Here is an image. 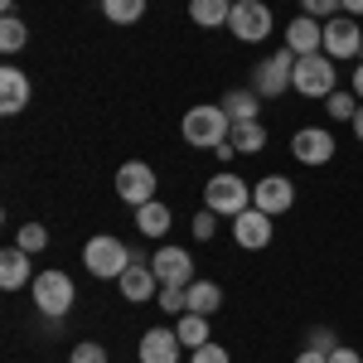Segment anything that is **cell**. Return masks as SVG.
Instances as JSON below:
<instances>
[{
    "instance_id": "cell-1",
    "label": "cell",
    "mask_w": 363,
    "mask_h": 363,
    "mask_svg": "<svg viewBox=\"0 0 363 363\" xmlns=\"http://www.w3.org/2000/svg\"><path fill=\"white\" fill-rule=\"evenodd\" d=\"M179 131H184V145L218 150V145H228V136H233V116L223 112V102H199V107L184 112Z\"/></svg>"
},
{
    "instance_id": "cell-2",
    "label": "cell",
    "mask_w": 363,
    "mask_h": 363,
    "mask_svg": "<svg viewBox=\"0 0 363 363\" xmlns=\"http://www.w3.org/2000/svg\"><path fill=\"white\" fill-rule=\"evenodd\" d=\"M29 301H34V310L44 315V320H63L68 310H73V301H78V286H73V277L68 272H39V277L29 281Z\"/></svg>"
},
{
    "instance_id": "cell-3",
    "label": "cell",
    "mask_w": 363,
    "mask_h": 363,
    "mask_svg": "<svg viewBox=\"0 0 363 363\" xmlns=\"http://www.w3.org/2000/svg\"><path fill=\"white\" fill-rule=\"evenodd\" d=\"M83 267H87V277H97V281H121V272L131 267V247L121 238H112V233H97L83 247Z\"/></svg>"
},
{
    "instance_id": "cell-4",
    "label": "cell",
    "mask_w": 363,
    "mask_h": 363,
    "mask_svg": "<svg viewBox=\"0 0 363 363\" xmlns=\"http://www.w3.org/2000/svg\"><path fill=\"white\" fill-rule=\"evenodd\" d=\"M203 208H213L218 218H238L242 208H252V184L238 179L233 169H218V174L203 184Z\"/></svg>"
},
{
    "instance_id": "cell-5",
    "label": "cell",
    "mask_w": 363,
    "mask_h": 363,
    "mask_svg": "<svg viewBox=\"0 0 363 363\" xmlns=\"http://www.w3.org/2000/svg\"><path fill=\"white\" fill-rule=\"evenodd\" d=\"M291 87L301 92V97H330L339 87V63L330 54H306V58H296V78H291Z\"/></svg>"
},
{
    "instance_id": "cell-6",
    "label": "cell",
    "mask_w": 363,
    "mask_h": 363,
    "mask_svg": "<svg viewBox=\"0 0 363 363\" xmlns=\"http://www.w3.org/2000/svg\"><path fill=\"white\" fill-rule=\"evenodd\" d=\"M291 78H296V54L291 49H277V54H267L252 68V92H262L272 102L281 92H291Z\"/></svg>"
},
{
    "instance_id": "cell-7",
    "label": "cell",
    "mask_w": 363,
    "mask_h": 363,
    "mask_svg": "<svg viewBox=\"0 0 363 363\" xmlns=\"http://www.w3.org/2000/svg\"><path fill=\"white\" fill-rule=\"evenodd\" d=\"M228 29H233V39H242V44H262V39L277 29V20H272V5H262V0H233Z\"/></svg>"
},
{
    "instance_id": "cell-8",
    "label": "cell",
    "mask_w": 363,
    "mask_h": 363,
    "mask_svg": "<svg viewBox=\"0 0 363 363\" xmlns=\"http://www.w3.org/2000/svg\"><path fill=\"white\" fill-rule=\"evenodd\" d=\"M325 54L335 63H349V58H363V25L354 15H335L325 20Z\"/></svg>"
},
{
    "instance_id": "cell-9",
    "label": "cell",
    "mask_w": 363,
    "mask_h": 363,
    "mask_svg": "<svg viewBox=\"0 0 363 363\" xmlns=\"http://www.w3.org/2000/svg\"><path fill=\"white\" fill-rule=\"evenodd\" d=\"M116 199L131 203V208L150 203L155 199V169L145 165V160H126V165L116 169Z\"/></svg>"
},
{
    "instance_id": "cell-10",
    "label": "cell",
    "mask_w": 363,
    "mask_h": 363,
    "mask_svg": "<svg viewBox=\"0 0 363 363\" xmlns=\"http://www.w3.org/2000/svg\"><path fill=\"white\" fill-rule=\"evenodd\" d=\"M121 301H131V306H145V301H155L160 296V277H155V267L140 257V252H131V267L121 272Z\"/></svg>"
},
{
    "instance_id": "cell-11",
    "label": "cell",
    "mask_w": 363,
    "mask_h": 363,
    "mask_svg": "<svg viewBox=\"0 0 363 363\" xmlns=\"http://www.w3.org/2000/svg\"><path fill=\"white\" fill-rule=\"evenodd\" d=\"M291 155H296L301 165H330V160H335V131H325V126H301V131L291 136Z\"/></svg>"
},
{
    "instance_id": "cell-12",
    "label": "cell",
    "mask_w": 363,
    "mask_h": 363,
    "mask_svg": "<svg viewBox=\"0 0 363 363\" xmlns=\"http://www.w3.org/2000/svg\"><path fill=\"white\" fill-rule=\"evenodd\" d=\"M150 267H155V277H160V286H194V257L184 247H174V242H165V247L150 257Z\"/></svg>"
},
{
    "instance_id": "cell-13",
    "label": "cell",
    "mask_w": 363,
    "mask_h": 363,
    "mask_svg": "<svg viewBox=\"0 0 363 363\" xmlns=\"http://www.w3.org/2000/svg\"><path fill=\"white\" fill-rule=\"evenodd\" d=\"M291 203H296V184L286 179V174H267V179H257L252 184V208H262V213H291Z\"/></svg>"
},
{
    "instance_id": "cell-14",
    "label": "cell",
    "mask_w": 363,
    "mask_h": 363,
    "mask_svg": "<svg viewBox=\"0 0 363 363\" xmlns=\"http://www.w3.org/2000/svg\"><path fill=\"white\" fill-rule=\"evenodd\" d=\"M233 223V242L238 247H247V252H262L267 242H272V213H262V208H242L238 218H228Z\"/></svg>"
},
{
    "instance_id": "cell-15",
    "label": "cell",
    "mask_w": 363,
    "mask_h": 363,
    "mask_svg": "<svg viewBox=\"0 0 363 363\" xmlns=\"http://www.w3.org/2000/svg\"><path fill=\"white\" fill-rule=\"evenodd\" d=\"M286 49H291L296 58L325 54V20H315V15H296V20L286 25Z\"/></svg>"
},
{
    "instance_id": "cell-16",
    "label": "cell",
    "mask_w": 363,
    "mask_h": 363,
    "mask_svg": "<svg viewBox=\"0 0 363 363\" xmlns=\"http://www.w3.org/2000/svg\"><path fill=\"white\" fill-rule=\"evenodd\" d=\"M29 107V73L25 68H15V63H5L0 68V112L15 116Z\"/></svg>"
},
{
    "instance_id": "cell-17",
    "label": "cell",
    "mask_w": 363,
    "mask_h": 363,
    "mask_svg": "<svg viewBox=\"0 0 363 363\" xmlns=\"http://www.w3.org/2000/svg\"><path fill=\"white\" fill-rule=\"evenodd\" d=\"M179 335L165 330V325H155V330H145L140 335V363H179Z\"/></svg>"
},
{
    "instance_id": "cell-18",
    "label": "cell",
    "mask_w": 363,
    "mask_h": 363,
    "mask_svg": "<svg viewBox=\"0 0 363 363\" xmlns=\"http://www.w3.org/2000/svg\"><path fill=\"white\" fill-rule=\"evenodd\" d=\"M184 310H194V315H218V310H223V286H218V281H194V286H184Z\"/></svg>"
},
{
    "instance_id": "cell-19",
    "label": "cell",
    "mask_w": 363,
    "mask_h": 363,
    "mask_svg": "<svg viewBox=\"0 0 363 363\" xmlns=\"http://www.w3.org/2000/svg\"><path fill=\"white\" fill-rule=\"evenodd\" d=\"M29 281V252L25 247H5L0 252V286L5 291H20Z\"/></svg>"
},
{
    "instance_id": "cell-20",
    "label": "cell",
    "mask_w": 363,
    "mask_h": 363,
    "mask_svg": "<svg viewBox=\"0 0 363 363\" xmlns=\"http://www.w3.org/2000/svg\"><path fill=\"white\" fill-rule=\"evenodd\" d=\"M233 15V0H189V20L199 29H223Z\"/></svg>"
},
{
    "instance_id": "cell-21",
    "label": "cell",
    "mask_w": 363,
    "mask_h": 363,
    "mask_svg": "<svg viewBox=\"0 0 363 363\" xmlns=\"http://www.w3.org/2000/svg\"><path fill=\"white\" fill-rule=\"evenodd\" d=\"M169 223H174V213H169L160 199H150V203H140V208H136V228L145 233V238H165Z\"/></svg>"
},
{
    "instance_id": "cell-22",
    "label": "cell",
    "mask_w": 363,
    "mask_h": 363,
    "mask_svg": "<svg viewBox=\"0 0 363 363\" xmlns=\"http://www.w3.org/2000/svg\"><path fill=\"white\" fill-rule=\"evenodd\" d=\"M223 112L233 116V121H262V92H252V87L228 92V97H223Z\"/></svg>"
},
{
    "instance_id": "cell-23",
    "label": "cell",
    "mask_w": 363,
    "mask_h": 363,
    "mask_svg": "<svg viewBox=\"0 0 363 363\" xmlns=\"http://www.w3.org/2000/svg\"><path fill=\"white\" fill-rule=\"evenodd\" d=\"M174 335L184 349H199V344H208V315H194V310H184L179 315V325H174Z\"/></svg>"
},
{
    "instance_id": "cell-24",
    "label": "cell",
    "mask_w": 363,
    "mask_h": 363,
    "mask_svg": "<svg viewBox=\"0 0 363 363\" xmlns=\"http://www.w3.org/2000/svg\"><path fill=\"white\" fill-rule=\"evenodd\" d=\"M233 150H262V145H267V126H262V121H233Z\"/></svg>"
},
{
    "instance_id": "cell-25",
    "label": "cell",
    "mask_w": 363,
    "mask_h": 363,
    "mask_svg": "<svg viewBox=\"0 0 363 363\" xmlns=\"http://www.w3.org/2000/svg\"><path fill=\"white\" fill-rule=\"evenodd\" d=\"M102 15L112 25H136V20H145V0H102Z\"/></svg>"
},
{
    "instance_id": "cell-26",
    "label": "cell",
    "mask_w": 363,
    "mask_h": 363,
    "mask_svg": "<svg viewBox=\"0 0 363 363\" xmlns=\"http://www.w3.org/2000/svg\"><path fill=\"white\" fill-rule=\"evenodd\" d=\"M25 44H29V25L20 15H5V20H0V49H5V54H20Z\"/></svg>"
},
{
    "instance_id": "cell-27",
    "label": "cell",
    "mask_w": 363,
    "mask_h": 363,
    "mask_svg": "<svg viewBox=\"0 0 363 363\" xmlns=\"http://www.w3.org/2000/svg\"><path fill=\"white\" fill-rule=\"evenodd\" d=\"M359 107H363V102H359V92H354V87H349V92H339V87H335V92L325 97V112L335 116V121H354Z\"/></svg>"
},
{
    "instance_id": "cell-28",
    "label": "cell",
    "mask_w": 363,
    "mask_h": 363,
    "mask_svg": "<svg viewBox=\"0 0 363 363\" xmlns=\"http://www.w3.org/2000/svg\"><path fill=\"white\" fill-rule=\"evenodd\" d=\"M15 247H25L29 257H34V252H44V247H49V228H44V223H20Z\"/></svg>"
},
{
    "instance_id": "cell-29",
    "label": "cell",
    "mask_w": 363,
    "mask_h": 363,
    "mask_svg": "<svg viewBox=\"0 0 363 363\" xmlns=\"http://www.w3.org/2000/svg\"><path fill=\"white\" fill-rule=\"evenodd\" d=\"M301 15H315V20H335V15H344V0H301Z\"/></svg>"
},
{
    "instance_id": "cell-30",
    "label": "cell",
    "mask_w": 363,
    "mask_h": 363,
    "mask_svg": "<svg viewBox=\"0 0 363 363\" xmlns=\"http://www.w3.org/2000/svg\"><path fill=\"white\" fill-rule=\"evenodd\" d=\"M155 306L165 310V315H184V286H160Z\"/></svg>"
},
{
    "instance_id": "cell-31",
    "label": "cell",
    "mask_w": 363,
    "mask_h": 363,
    "mask_svg": "<svg viewBox=\"0 0 363 363\" xmlns=\"http://www.w3.org/2000/svg\"><path fill=\"white\" fill-rule=\"evenodd\" d=\"M68 363H107V349H102V344H92V339H83V344H73Z\"/></svg>"
},
{
    "instance_id": "cell-32",
    "label": "cell",
    "mask_w": 363,
    "mask_h": 363,
    "mask_svg": "<svg viewBox=\"0 0 363 363\" xmlns=\"http://www.w3.org/2000/svg\"><path fill=\"white\" fill-rule=\"evenodd\" d=\"M189 363H233V359H228L223 344H199V349H189Z\"/></svg>"
},
{
    "instance_id": "cell-33",
    "label": "cell",
    "mask_w": 363,
    "mask_h": 363,
    "mask_svg": "<svg viewBox=\"0 0 363 363\" xmlns=\"http://www.w3.org/2000/svg\"><path fill=\"white\" fill-rule=\"evenodd\" d=\"M310 349H320V354H335V349H339V335L330 330V325H315V330H310Z\"/></svg>"
},
{
    "instance_id": "cell-34",
    "label": "cell",
    "mask_w": 363,
    "mask_h": 363,
    "mask_svg": "<svg viewBox=\"0 0 363 363\" xmlns=\"http://www.w3.org/2000/svg\"><path fill=\"white\" fill-rule=\"evenodd\" d=\"M213 233H218V213H213V208H203V213H194V238H199V242H208Z\"/></svg>"
},
{
    "instance_id": "cell-35",
    "label": "cell",
    "mask_w": 363,
    "mask_h": 363,
    "mask_svg": "<svg viewBox=\"0 0 363 363\" xmlns=\"http://www.w3.org/2000/svg\"><path fill=\"white\" fill-rule=\"evenodd\" d=\"M330 363H363V354H359V349H344V344H339L335 354H330Z\"/></svg>"
},
{
    "instance_id": "cell-36",
    "label": "cell",
    "mask_w": 363,
    "mask_h": 363,
    "mask_svg": "<svg viewBox=\"0 0 363 363\" xmlns=\"http://www.w3.org/2000/svg\"><path fill=\"white\" fill-rule=\"evenodd\" d=\"M296 363H330V354H320V349H301V354H296Z\"/></svg>"
},
{
    "instance_id": "cell-37",
    "label": "cell",
    "mask_w": 363,
    "mask_h": 363,
    "mask_svg": "<svg viewBox=\"0 0 363 363\" xmlns=\"http://www.w3.org/2000/svg\"><path fill=\"white\" fill-rule=\"evenodd\" d=\"M344 15H354V20H359V15H363V0H344Z\"/></svg>"
},
{
    "instance_id": "cell-38",
    "label": "cell",
    "mask_w": 363,
    "mask_h": 363,
    "mask_svg": "<svg viewBox=\"0 0 363 363\" xmlns=\"http://www.w3.org/2000/svg\"><path fill=\"white\" fill-rule=\"evenodd\" d=\"M349 126H354V140H359V145H363V107H359V116H354Z\"/></svg>"
},
{
    "instance_id": "cell-39",
    "label": "cell",
    "mask_w": 363,
    "mask_h": 363,
    "mask_svg": "<svg viewBox=\"0 0 363 363\" xmlns=\"http://www.w3.org/2000/svg\"><path fill=\"white\" fill-rule=\"evenodd\" d=\"M354 92H359V102H363V58H359V68H354Z\"/></svg>"
},
{
    "instance_id": "cell-40",
    "label": "cell",
    "mask_w": 363,
    "mask_h": 363,
    "mask_svg": "<svg viewBox=\"0 0 363 363\" xmlns=\"http://www.w3.org/2000/svg\"><path fill=\"white\" fill-rule=\"evenodd\" d=\"M0 10H5V15H15V0H0Z\"/></svg>"
},
{
    "instance_id": "cell-41",
    "label": "cell",
    "mask_w": 363,
    "mask_h": 363,
    "mask_svg": "<svg viewBox=\"0 0 363 363\" xmlns=\"http://www.w3.org/2000/svg\"><path fill=\"white\" fill-rule=\"evenodd\" d=\"M136 363H140V359H136Z\"/></svg>"
}]
</instances>
